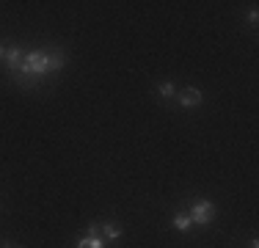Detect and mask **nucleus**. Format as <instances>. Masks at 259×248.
Returning <instances> with one entry per match:
<instances>
[{
	"instance_id": "nucleus-1",
	"label": "nucleus",
	"mask_w": 259,
	"mask_h": 248,
	"mask_svg": "<svg viewBox=\"0 0 259 248\" xmlns=\"http://www.w3.org/2000/svg\"><path fill=\"white\" fill-rule=\"evenodd\" d=\"M30 80H39L47 74V53H39V50H30L25 55V72Z\"/></svg>"
},
{
	"instance_id": "nucleus-2",
	"label": "nucleus",
	"mask_w": 259,
	"mask_h": 248,
	"mask_svg": "<svg viewBox=\"0 0 259 248\" xmlns=\"http://www.w3.org/2000/svg\"><path fill=\"white\" fill-rule=\"evenodd\" d=\"M215 221V204L207 201V198H199V201L193 204V210H190V223H196V226H207V223Z\"/></svg>"
},
{
	"instance_id": "nucleus-3",
	"label": "nucleus",
	"mask_w": 259,
	"mask_h": 248,
	"mask_svg": "<svg viewBox=\"0 0 259 248\" xmlns=\"http://www.w3.org/2000/svg\"><path fill=\"white\" fill-rule=\"evenodd\" d=\"M3 58H6V64H9V72H14V74L25 72V58H22V50L20 47H9Z\"/></svg>"
},
{
	"instance_id": "nucleus-4",
	"label": "nucleus",
	"mask_w": 259,
	"mask_h": 248,
	"mask_svg": "<svg viewBox=\"0 0 259 248\" xmlns=\"http://www.w3.org/2000/svg\"><path fill=\"white\" fill-rule=\"evenodd\" d=\"M201 91L199 89H185L182 94H180V102H182V108H199L201 105Z\"/></svg>"
},
{
	"instance_id": "nucleus-5",
	"label": "nucleus",
	"mask_w": 259,
	"mask_h": 248,
	"mask_svg": "<svg viewBox=\"0 0 259 248\" xmlns=\"http://www.w3.org/2000/svg\"><path fill=\"white\" fill-rule=\"evenodd\" d=\"M64 64H66L64 50H50V53H47V72H61Z\"/></svg>"
},
{
	"instance_id": "nucleus-6",
	"label": "nucleus",
	"mask_w": 259,
	"mask_h": 248,
	"mask_svg": "<svg viewBox=\"0 0 259 248\" xmlns=\"http://www.w3.org/2000/svg\"><path fill=\"white\" fill-rule=\"evenodd\" d=\"M171 223H174V229H177V232H188V229L193 226V223H190V215H185V213H177Z\"/></svg>"
},
{
	"instance_id": "nucleus-7",
	"label": "nucleus",
	"mask_w": 259,
	"mask_h": 248,
	"mask_svg": "<svg viewBox=\"0 0 259 248\" xmlns=\"http://www.w3.org/2000/svg\"><path fill=\"white\" fill-rule=\"evenodd\" d=\"M102 234L110 240H116V237H121V226L119 223H102Z\"/></svg>"
},
{
	"instance_id": "nucleus-8",
	"label": "nucleus",
	"mask_w": 259,
	"mask_h": 248,
	"mask_svg": "<svg viewBox=\"0 0 259 248\" xmlns=\"http://www.w3.org/2000/svg\"><path fill=\"white\" fill-rule=\"evenodd\" d=\"M77 248H105V243L100 237H89V234H85V237L77 243Z\"/></svg>"
},
{
	"instance_id": "nucleus-9",
	"label": "nucleus",
	"mask_w": 259,
	"mask_h": 248,
	"mask_svg": "<svg viewBox=\"0 0 259 248\" xmlns=\"http://www.w3.org/2000/svg\"><path fill=\"white\" fill-rule=\"evenodd\" d=\"M157 94L163 97V99H171V97H174V83H168V80H165V83H160L157 86Z\"/></svg>"
},
{
	"instance_id": "nucleus-10",
	"label": "nucleus",
	"mask_w": 259,
	"mask_h": 248,
	"mask_svg": "<svg viewBox=\"0 0 259 248\" xmlns=\"http://www.w3.org/2000/svg\"><path fill=\"white\" fill-rule=\"evenodd\" d=\"M100 232H102L100 223H91V226H89V237H100Z\"/></svg>"
},
{
	"instance_id": "nucleus-11",
	"label": "nucleus",
	"mask_w": 259,
	"mask_h": 248,
	"mask_svg": "<svg viewBox=\"0 0 259 248\" xmlns=\"http://www.w3.org/2000/svg\"><path fill=\"white\" fill-rule=\"evenodd\" d=\"M248 248H259V243H256V240H251V245Z\"/></svg>"
},
{
	"instance_id": "nucleus-12",
	"label": "nucleus",
	"mask_w": 259,
	"mask_h": 248,
	"mask_svg": "<svg viewBox=\"0 0 259 248\" xmlns=\"http://www.w3.org/2000/svg\"><path fill=\"white\" fill-rule=\"evenodd\" d=\"M3 55H6V50H3V47H0V58H3Z\"/></svg>"
},
{
	"instance_id": "nucleus-13",
	"label": "nucleus",
	"mask_w": 259,
	"mask_h": 248,
	"mask_svg": "<svg viewBox=\"0 0 259 248\" xmlns=\"http://www.w3.org/2000/svg\"><path fill=\"white\" fill-rule=\"evenodd\" d=\"M6 248H14V245H6Z\"/></svg>"
}]
</instances>
